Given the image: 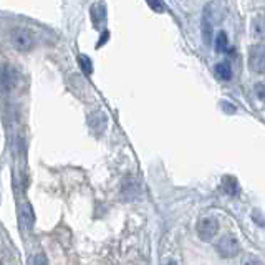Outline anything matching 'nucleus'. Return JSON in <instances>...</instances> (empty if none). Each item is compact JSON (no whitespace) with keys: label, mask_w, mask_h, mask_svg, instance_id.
I'll use <instances>...</instances> for the list:
<instances>
[{"label":"nucleus","mask_w":265,"mask_h":265,"mask_svg":"<svg viewBox=\"0 0 265 265\" xmlns=\"http://www.w3.org/2000/svg\"><path fill=\"white\" fill-rule=\"evenodd\" d=\"M12 44L18 52L25 53L35 46V38L30 30L27 29H14L12 30Z\"/></svg>","instance_id":"nucleus-1"},{"label":"nucleus","mask_w":265,"mask_h":265,"mask_svg":"<svg viewBox=\"0 0 265 265\" xmlns=\"http://www.w3.org/2000/svg\"><path fill=\"white\" fill-rule=\"evenodd\" d=\"M18 81V72L12 65H2L0 66V93H9Z\"/></svg>","instance_id":"nucleus-2"},{"label":"nucleus","mask_w":265,"mask_h":265,"mask_svg":"<svg viewBox=\"0 0 265 265\" xmlns=\"http://www.w3.org/2000/svg\"><path fill=\"white\" fill-rule=\"evenodd\" d=\"M217 250H219V254L222 257H225V259H234V257H237L240 252L239 240L234 236L221 237V240L217 242Z\"/></svg>","instance_id":"nucleus-3"},{"label":"nucleus","mask_w":265,"mask_h":265,"mask_svg":"<svg viewBox=\"0 0 265 265\" xmlns=\"http://www.w3.org/2000/svg\"><path fill=\"white\" fill-rule=\"evenodd\" d=\"M219 232V222H217L214 217H204V219L199 221L197 224V236L201 237V240H212V237L217 236Z\"/></svg>","instance_id":"nucleus-4"},{"label":"nucleus","mask_w":265,"mask_h":265,"mask_svg":"<svg viewBox=\"0 0 265 265\" xmlns=\"http://www.w3.org/2000/svg\"><path fill=\"white\" fill-rule=\"evenodd\" d=\"M249 65L257 73L265 72V45H255L249 53Z\"/></svg>","instance_id":"nucleus-5"},{"label":"nucleus","mask_w":265,"mask_h":265,"mask_svg":"<svg viewBox=\"0 0 265 265\" xmlns=\"http://www.w3.org/2000/svg\"><path fill=\"white\" fill-rule=\"evenodd\" d=\"M22 219H23V224H25L27 229H32L33 227V222H35V216H33V210H32V206L29 202H25L22 207Z\"/></svg>","instance_id":"nucleus-6"},{"label":"nucleus","mask_w":265,"mask_h":265,"mask_svg":"<svg viewBox=\"0 0 265 265\" xmlns=\"http://www.w3.org/2000/svg\"><path fill=\"white\" fill-rule=\"evenodd\" d=\"M216 75L221 78V80H231L232 78V68L229 63H217L216 65Z\"/></svg>","instance_id":"nucleus-7"},{"label":"nucleus","mask_w":265,"mask_h":265,"mask_svg":"<svg viewBox=\"0 0 265 265\" xmlns=\"http://www.w3.org/2000/svg\"><path fill=\"white\" fill-rule=\"evenodd\" d=\"M91 18H93V23L98 25L101 20H104V5L103 3H95L91 7Z\"/></svg>","instance_id":"nucleus-8"},{"label":"nucleus","mask_w":265,"mask_h":265,"mask_svg":"<svg viewBox=\"0 0 265 265\" xmlns=\"http://www.w3.org/2000/svg\"><path fill=\"white\" fill-rule=\"evenodd\" d=\"M134 189L138 191V184H136L134 181H132V179L130 177V179H126V181H124V184H123V196L124 197H134L136 196V192H134Z\"/></svg>","instance_id":"nucleus-9"},{"label":"nucleus","mask_w":265,"mask_h":265,"mask_svg":"<svg viewBox=\"0 0 265 265\" xmlns=\"http://www.w3.org/2000/svg\"><path fill=\"white\" fill-rule=\"evenodd\" d=\"M229 46V40H227V35L225 32H219L217 33V38H216V50L217 52H225Z\"/></svg>","instance_id":"nucleus-10"},{"label":"nucleus","mask_w":265,"mask_h":265,"mask_svg":"<svg viewBox=\"0 0 265 265\" xmlns=\"http://www.w3.org/2000/svg\"><path fill=\"white\" fill-rule=\"evenodd\" d=\"M224 189L227 194H231V196H236L237 194V182L234 177H225L224 179Z\"/></svg>","instance_id":"nucleus-11"},{"label":"nucleus","mask_w":265,"mask_h":265,"mask_svg":"<svg viewBox=\"0 0 265 265\" xmlns=\"http://www.w3.org/2000/svg\"><path fill=\"white\" fill-rule=\"evenodd\" d=\"M78 61H80V66H81V70L85 72V75H91V72H93L91 60H89L88 57H85V55H80L78 57Z\"/></svg>","instance_id":"nucleus-12"},{"label":"nucleus","mask_w":265,"mask_h":265,"mask_svg":"<svg viewBox=\"0 0 265 265\" xmlns=\"http://www.w3.org/2000/svg\"><path fill=\"white\" fill-rule=\"evenodd\" d=\"M255 91H257V96L260 98V101H264V103H265V85H262V83L257 85Z\"/></svg>","instance_id":"nucleus-13"},{"label":"nucleus","mask_w":265,"mask_h":265,"mask_svg":"<svg viewBox=\"0 0 265 265\" xmlns=\"http://www.w3.org/2000/svg\"><path fill=\"white\" fill-rule=\"evenodd\" d=\"M147 5H149L151 9L158 10V12H162V10H164V3H162V2H147Z\"/></svg>","instance_id":"nucleus-14"},{"label":"nucleus","mask_w":265,"mask_h":265,"mask_svg":"<svg viewBox=\"0 0 265 265\" xmlns=\"http://www.w3.org/2000/svg\"><path fill=\"white\" fill-rule=\"evenodd\" d=\"M33 265H48V264H46V259H45V255H37V257H35V259H33Z\"/></svg>","instance_id":"nucleus-15"},{"label":"nucleus","mask_w":265,"mask_h":265,"mask_svg":"<svg viewBox=\"0 0 265 265\" xmlns=\"http://www.w3.org/2000/svg\"><path fill=\"white\" fill-rule=\"evenodd\" d=\"M244 265H264L259 259H254V257H249V259L244 260Z\"/></svg>","instance_id":"nucleus-16"},{"label":"nucleus","mask_w":265,"mask_h":265,"mask_svg":"<svg viewBox=\"0 0 265 265\" xmlns=\"http://www.w3.org/2000/svg\"><path fill=\"white\" fill-rule=\"evenodd\" d=\"M164 265H177V264L174 262V260H167V262H166Z\"/></svg>","instance_id":"nucleus-17"}]
</instances>
